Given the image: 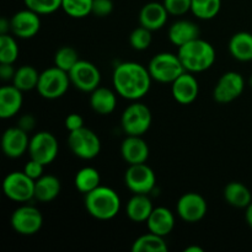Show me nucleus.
Segmentation results:
<instances>
[{
	"instance_id": "f257e3e1",
	"label": "nucleus",
	"mask_w": 252,
	"mask_h": 252,
	"mask_svg": "<svg viewBox=\"0 0 252 252\" xmlns=\"http://www.w3.org/2000/svg\"><path fill=\"white\" fill-rule=\"evenodd\" d=\"M153 78L148 68L137 62L120 63L113 70L112 84L118 96L129 101H139L149 93Z\"/></svg>"
},
{
	"instance_id": "f03ea898",
	"label": "nucleus",
	"mask_w": 252,
	"mask_h": 252,
	"mask_svg": "<svg viewBox=\"0 0 252 252\" xmlns=\"http://www.w3.org/2000/svg\"><path fill=\"white\" fill-rule=\"evenodd\" d=\"M177 56L185 70L192 74L203 73L208 70L213 66L217 59L214 47L201 37L179 47Z\"/></svg>"
},
{
	"instance_id": "7ed1b4c3",
	"label": "nucleus",
	"mask_w": 252,
	"mask_h": 252,
	"mask_svg": "<svg viewBox=\"0 0 252 252\" xmlns=\"http://www.w3.org/2000/svg\"><path fill=\"white\" fill-rule=\"evenodd\" d=\"M85 208L97 220H111L121 209V198L117 192L107 186H98L85 194Z\"/></svg>"
},
{
	"instance_id": "20e7f679",
	"label": "nucleus",
	"mask_w": 252,
	"mask_h": 252,
	"mask_svg": "<svg viewBox=\"0 0 252 252\" xmlns=\"http://www.w3.org/2000/svg\"><path fill=\"white\" fill-rule=\"evenodd\" d=\"M153 80L161 84H171L185 73V68L180 61L179 56L170 52L158 53L150 59L148 65Z\"/></svg>"
},
{
	"instance_id": "39448f33",
	"label": "nucleus",
	"mask_w": 252,
	"mask_h": 252,
	"mask_svg": "<svg viewBox=\"0 0 252 252\" xmlns=\"http://www.w3.org/2000/svg\"><path fill=\"white\" fill-rule=\"evenodd\" d=\"M153 122L152 111L144 103L133 101L121 117V126L127 135H144Z\"/></svg>"
},
{
	"instance_id": "423d86ee",
	"label": "nucleus",
	"mask_w": 252,
	"mask_h": 252,
	"mask_svg": "<svg viewBox=\"0 0 252 252\" xmlns=\"http://www.w3.org/2000/svg\"><path fill=\"white\" fill-rule=\"evenodd\" d=\"M69 85H71L69 74L54 65L39 74L38 85L36 90L43 98L57 100L65 95Z\"/></svg>"
},
{
	"instance_id": "0eeeda50",
	"label": "nucleus",
	"mask_w": 252,
	"mask_h": 252,
	"mask_svg": "<svg viewBox=\"0 0 252 252\" xmlns=\"http://www.w3.org/2000/svg\"><path fill=\"white\" fill-rule=\"evenodd\" d=\"M68 147L79 159L93 160L100 154L101 140L94 130L83 127L74 132H69Z\"/></svg>"
},
{
	"instance_id": "6e6552de",
	"label": "nucleus",
	"mask_w": 252,
	"mask_h": 252,
	"mask_svg": "<svg viewBox=\"0 0 252 252\" xmlns=\"http://www.w3.org/2000/svg\"><path fill=\"white\" fill-rule=\"evenodd\" d=\"M4 194L17 203H26L34 198V180L24 171H12L6 175L2 182Z\"/></svg>"
},
{
	"instance_id": "1a4fd4ad",
	"label": "nucleus",
	"mask_w": 252,
	"mask_h": 252,
	"mask_svg": "<svg viewBox=\"0 0 252 252\" xmlns=\"http://www.w3.org/2000/svg\"><path fill=\"white\" fill-rule=\"evenodd\" d=\"M10 223L12 229L20 235H34L43 225V216L34 206L24 204L12 212Z\"/></svg>"
},
{
	"instance_id": "9d476101",
	"label": "nucleus",
	"mask_w": 252,
	"mask_h": 252,
	"mask_svg": "<svg viewBox=\"0 0 252 252\" xmlns=\"http://www.w3.org/2000/svg\"><path fill=\"white\" fill-rule=\"evenodd\" d=\"M27 153L30 154L31 159L37 160L44 166H47V165L52 164L58 157V140L51 132L42 130V132L32 135Z\"/></svg>"
},
{
	"instance_id": "9b49d317",
	"label": "nucleus",
	"mask_w": 252,
	"mask_h": 252,
	"mask_svg": "<svg viewBox=\"0 0 252 252\" xmlns=\"http://www.w3.org/2000/svg\"><path fill=\"white\" fill-rule=\"evenodd\" d=\"M125 184L133 193L149 194L157 184L155 172L147 164L129 165L126 170Z\"/></svg>"
},
{
	"instance_id": "f8f14e48",
	"label": "nucleus",
	"mask_w": 252,
	"mask_h": 252,
	"mask_svg": "<svg viewBox=\"0 0 252 252\" xmlns=\"http://www.w3.org/2000/svg\"><path fill=\"white\" fill-rule=\"evenodd\" d=\"M245 89V79L238 71H226L219 78L213 89V98L218 103H230L241 96Z\"/></svg>"
},
{
	"instance_id": "ddd939ff",
	"label": "nucleus",
	"mask_w": 252,
	"mask_h": 252,
	"mask_svg": "<svg viewBox=\"0 0 252 252\" xmlns=\"http://www.w3.org/2000/svg\"><path fill=\"white\" fill-rule=\"evenodd\" d=\"M68 74L71 85L83 93L90 94L100 86L101 73L91 62L80 59Z\"/></svg>"
},
{
	"instance_id": "4468645a",
	"label": "nucleus",
	"mask_w": 252,
	"mask_h": 252,
	"mask_svg": "<svg viewBox=\"0 0 252 252\" xmlns=\"http://www.w3.org/2000/svg\"><path fill=\"white\" fill-rule=\"evenodd\" d=\"M208 204L202 194L187 192L182 194L176 203V213L186 223H197L206 217Z\"/></svg>"
},
{
	"instance_id": "2eb2a0df",
	"label": "nucleus",
	"mask_w": 252,
	"mask_h": 252,
	"mask_svg": "<svg viewBox=\"0 0 252 252\" xmlns=\"http://www.w3.org/2000/svg\"><path fill=\"white\" fill-rule=\"evenodd\" d=\"M41 15L30 9L20 10L10 19L11 33L21 39H30L41 30Z\"/></svg>"
},
{
	"instance_id": "dca6fc26",
	"label": "nucleus",
	"mask_w": 252,
	"mask_h": 252,
	"mask_svg": "<svg viewBox=\"0 0 252 252\" xmlns=\"http://www.w3.org/2000/svg\"><path fill=\"white\" fill-rule=\"evenodd\" d=\"M29 133L25 132L20 127L7 128L1 137L2 153L10 159L21 158L26 152H29L30 145Z\"/></svg>"
},
{
	"instance_id": "f3484780",
	"label": "nucleus",
	"mask_w": 252,
	"mask_h": 252,
	"mask_svg": "<svg viewBox=\"0 0 252 252\" xmlns=\"http://www.w3.org/2000/svg\"><path fill=\"white\" fill-rule=\"evenodd\" d=\"M199 94V84L192 73L185 71L174 83H171V95L180 105H191L197 100Z\"/></svg>"
},
{
	"instance_id": "a211bd4d",
	"label": "nucleus",
	"mask_w": 252,
	"mask_h": 252,
	"mask_svg": "<svg viewBox=\"0 0 252 252\" xmlns=\"http://www.w3.org/2000/svg\"><path fill=\"white\" fill-rule=\"evenodd\" d=\"M121 155L128 165L144 164L149 159V147L140 135H127L121 144Z\"/></svg>"
},
{
	"instance_id": "6ab92c4d",
	"label": "nucleus",
	"mask_w": 252,
	"mask_h": 252,
	"mask_svg": "<svg viewBox=\"0 0 252 252\" xmlns=\"http://www.w3.org/2000/svg\"><path fill=\"white\" fill-rule=\"evenodd\" d=\"M167 17L169 12L162 2L150 1L140 9L139 24L140 26L150 30L152 32L158 31L166 25Z\"/></svg>"
},
{
	"instance_id": "aec40b11",
	"label": "nucleus",
	"mask_w": 252,
	"mask_h": 252,
	"mask_svg": "<svg viewBox=\"0 0 252 252\" xmlns=\"http://www.w3.org/2000/svg\"><path fill=\"white\" fill-rule=\"evenodd\" d=\"M24 103V95L20 89L12 85H4L0 89V118L9 120L20 112Z\"/></svg>"
},
{
	"instance_id": "412c9836",
	"label": "nucleus",
	"mask_w": 252,
	"mask_h": 252,
	"mask_svg": "<svg viewBox=\"0 0 252 252\" xmlns=\"http://www.w3.org/2000/svg\"><path fill=\"white\" fill-rule=\"evenodd\" d=\"M199 34H201L199 27L189 20H177L169 27L167 31L169 41L177 48L198 38Z\"/></svg>"
},
{
	"instance_id": "4be33fe9",
	"label": "nucleus",
	"mask_w": 252,
	"mask_h": 252,
	"mask_svg": "<svg viewBox=\"0 0 252 252\" xmlns=\"http://www.w3.org/2000/svg\"><path fill=\"white\" fill-rule=\"evenodd\" d=\"M148 230L160 236H167L175 228V216L166 207H157L147 220Z\"/></svg>"
},
{
	"instance_id": "5701e85b",
	"label": "nucleus",
	"mask_w": 252,
	"mask_h": 252,
	"mask_svg": "<svg viewBox=\"0 0 252 252\" xmlns=\"http://www.w3.org/2000/svg\"><path fill=\"white\" fill-rule=\"evenodd\" d=\"M117 95L116 91L108 88L98 86L90 93V106L96 113L102 116L111 115L117 106Z\"/></svg>"
},
{
	"instance_id": "b1692460",
	"label": "nucleus",
	"mask_w": 252,
	"mask_h": 252,
	"mask_svg": "<svg viewBox=\"0 0 252 252\" xmlns=\"http://www.w3.org/2000/svg\"><path fill=\"white\" fill-rule=\"evenodd\" d=\"M153 209V202L148 194L134 193V196L130 197L127 202L126 214L134 223H147Z\"/></svg>"
},
{
	"instance_id": "393cba45",
	"label": "nucleus",
	"mask_w": 252,
	"mask_h": 252,
	"mask_svg": "<svg viewBox=\"0 0 252 252\" xmlns=\"http://www.w3.org/2000/svg\"><path fill=\"white\" fill-rule=\"evenodd\" d=\"M61 180L54 175H43L34 181V198L42 203H49L59 196Z\"/></svg>"
},
{
	"instance_id": "a878e982",
	"label": "nucleus",
	"mask_w": 252,
	"mask_h": 252,
	"mask_svg": "<svg viewBox=\"0 0 252 252\" xmlns=\"http://www.w3.org/2000/svg\"><path fill=\"white\" fill-rule=\"evenodd\" d=\"M229 53L239 62H252V33L236 32L229 41Z\"/></svg>"
},
{
	"instance_id": "bb28decb",
	"label": "nucleus",
	"mask_w": 252,
	"mask_h": 252,
	"mask_svg": "<svg viewBox=\"0 0 252 252\" xmlns=\"http://www.w3.org/2000/svg\"><path fill=\"white\" fill-rule=\"evenodd\" d=\"M224 199L229 206L239 209H246V207L252 202V194L249 187L241 182H229L224 189Z\"/></svg>"
},
{
	"instance_id": "cd10ccee",
	"label": "nucleus",
	"mask_w": 252,
	"mask_h": 252,
	"mask_svg": "<svg viewBox=\"0 0 252 252\" xmlns=\"http://www.w3.org/2000/svg\"><path fill=\"white\" fill-rule=\"evenodd\" d=\"M74 186L81 193L86 194L101 186L100 172L95 167L86 166L79 170L74 177Z\"/></svg>"
},
{
	"instance_id": "c85d7f7f",
	"label": "nucleus",
	"mask_w": 252,
	"mask_h": 252,
	"mask_svg": "<svg viewBox=\"0 0 252 252\" xmlns=\"http://www.w3.org/2000/svg\"><path fill=\"white\" fill-rule=\"evenodd\" d=\"M169 250L164 236L154 233L140 235L134 240L132 245L133 252H166Z\"/></svg>"
},
{
	"instance_id": "c756f323",
	"label": "nucleus",
	"mask_w": 252,
	"mask_h": 252,
	"mask_svg": "<svg viewBox=\"0 0 252 252\" xmlns=\"http://www.w3.org/2000/svg\"><path fill=\"white\" fill-rule=\"evenodd\" d=\"M39 74L32 65H22L16 69L12 84L17 89L25 93V91H31L33 89H37L39 80Z\"/></svg>"
},
{
	"instance_id": "7c9ffc66",
	"label": "nucleus",
	"mask_w": 252,
	"mask_h": 252,
	"mask_svg": "<svg viewBox=\"0 0 252 252\" xmlns=\"http://www.w3.org/2000/svg\"><path fill=\"white\" fill-rule=\"evenodd\" d=\"M221 0H192L191 12L199 20H212L219 14Z\"/></svg>"
},
{
	"instance_id": "2f4dec72",
	"label": "nucleus",
	"mask_w": 252,
	"mask_h": 252,
	"mask_svg": "<svg viewBox=\"0 0 252 252\" xmlns=\"http://www.w3.org/2000/svg\"><path fill=\"white\" fill-rule=\"evenodd\" d=\"M94 0H62V9L73 19H84L93 12Z\"/></svg>"
},
{
	"instance_id": "473e14b6",
	"label": "nucleus",
	"mask_w": 252,
	"mask_h": 252,
	"mask_svg": "<svg viewBox=\"0 0 252 252\" xmlns=\"http://www.w3.org/2000/svg\"><path fill=\"white\" fill-rule=\"evenodd\" d=\"M79 61H80L79 53L70 46L61 47L54 54V65L66 73H69Z\"/></svg>"
},
{
	"instance_id": "72a5a7b5",
	"label": "nucleus",
	"mask_w": 252,
	"mask_h": 252,
	"mask_svg": "<svg viewBox=\"0 0 252 252\" xmlns=\"http://www.w3.org/2000/svg\"><path fill=\"white\" fill-rule=\"evenodd\" d=\"M19 57V46L15 36L0 34V63L14 64Z\"/></svg>"
},
{
	"instance_id": "f704fd0d",
	"label": "nucleus",
	"mask_w": 252,
	"mask_h": 252,
	"mask_svg": "<svg viewBox=\"0 0 252 252\" xmlns=\"http://www.w3.org/2000/svg\"><path fill=\"white\" fill-rule=\"evenodd\" d=\"M153 41L152 31L139 26L133 30L129 34V44L135 51H145L150 47Z\"/></svg>"
},
{
	"instance_id": "c9c22d12",
	"label": "nucleus",
	"mask_w": 252,
	"mask_h": 252,
	"mask_svg": "<svg viewBox=\"0 0 252 252\" xmlns=\"http://www.w3.org/2000/svg\"><path fill=\"white\" fill-rule=\"evenodd\" d=\"M25 6L39 15H49L62 9V0H24Z\"/></svg>"
},
{
	"instance_id": "e433bc0d",
	"label": "nucleus",
	"mask_w": 252,
	"mask_h": 252,
	"mask_svg": "<svg viewBox=\"0 0 252 252\" xmlns=\"http://www.w3.org/2000/svg\"><path fill=\"white\" fill-rule=\"evenodd\" d=\"M192 0H164L165 9L167 10L169 15L172 16H182L191 11Z\"/></svg>"
},
{
	"instance_id": "4c0bfd02",
	"label": "nucleus",
	"mask_w": 252,
	"mask_h": 252,
	"mask_svg": "<svg viewBox=\"0 0 252 252\" xmlns=\"http://www.w3.org/2000/svg\"><path fill=\"white\" fill-rule=\"evenodd\" d=\"M113 11L112 0H94L93 12L97 17H106Z\"/></svg>"
},
{
	"instance_id": "58836bf2",
	"label": "nucleus",
	"mask_w": 252,
	"mask_h": 252,
	"mask_svg": "<svg viewBox=\"0 0 252 252\" xmlns=\"http://www.w3.org/2000/svg\"><path fill=\"white\" fill-rule=\"evenodd\" d=\"M22 171H24L27 176H30L31 179H33L34 181H36V180H38L39 177L43 176L44 165L41 164L39 161H37V160H33L30 158L29 161L25 164L24 170H22Z\"/></svg>"
},
{
	"instance_id": "ea45409f",
	"label": "nucleus",
	"mask_w": 252,
	"mask_h": 252,
	"mask_svg": "<svg viewBox=\"0 0 252 252\" xmlns=\"http://www.w3.org/2000/svg\"><path fill=\"white\" fill-rule=\"evenodd\" d=\"M64 125L69 132H74V130H78L84 127V118L79 113H70L69 116H66Z\"/></svg>"
},
{
	"instance_id": "a19ab883",
	"label": "nucleus",
	"mask_w": 252,
	"mask_h": 252,
	"mask_svg": "<svg viewBox=\"0 0 252 252\" xmlns=\"http://www.w3.org/2000/svg\"><path fill=\"white\" fill-rule=\"evenodd\" d=\"M17 127H20L21 129H24L25 132L30 133L31 130L34 129L36 127V118L31 113H26V115L21 116L17 121Z\"/></svg>"
},
{
	"instance_id": "79ce46f5",
	"label": "nucleus",
	"mask_w": 252,
	"mask_h": 252,
	"mask_svg": "<svg viewBox=\"0 0 252 252\" xmlns=\"http://www.w3.org/2000/svg\"><path fill=\"white\" fill-rule=\"evenodd\" d=\"M15 73H16V69L12 66V64L0 63V78L2 81H12Z\"/></svg>"
},
{
	"instance_id": "37998d69",
	"label": "nucleus",
	"mask_w": 252,
	"mask_h": 252,
	"mask_svg": "<svg viewBox=\"0 0 252 252\" xmlns=\"http://www.w3.org/2000/svg\"><path fill=\"white\" fill-rule=\"evenodd\" d=\"M11 32V27H10V20L2 17L0 20V34H6Z\"/></svg>"
},
{
	"instance_id": "c03bdc74",
	"label": "nucleus",
	"mask_w": 252,
	"mask_h": 252,
	"mask_svg": "<svg viewBox=\"0 0 252 252\" xmlns=\"http://www.w3.org/2000/svg\"><path fill=\"white\" fill-rule=\"evenodd\" d=\"M245 219L248 225L252 229V202L246 207V212H245Z\"/></svg>"
},
{
	"instance_id": "a18cd8bd",
	"label": "nucleus",
	"mask_w": 252,
	"mask_h": 252,
	"mask_svg": "<svg viewBox=\"0 0 252 252\" xmlns=\"http://www.w3.org/2000/svg\"><path fill=\"white\" fill-rule=\"evenodd\" d=\"M185 252H203V249L199 248V246H189V248L185 249Z\"/></svg>"
},
{
	"instance_id": "49530a36",
	"label": "nucleus",
	"mask_w": 252,
	"mask_h": 252,
	"mask_svg": "<svg viewBox=\"0 0 252 252\" xmlns=\"http://www.w3.org/2000/svg\"><path fill=\"white\" fill-rule=\"evenodd\" d=\"M249 84H250V86L252 88V75L250 76V79H249Z\"/></svg>"
}]
</instances>
